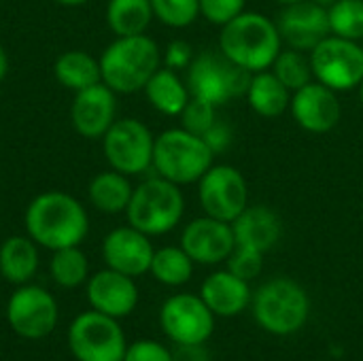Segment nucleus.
<instances>
[{
  "mask_svg": "<svg viewBox=\"0 0 363 361\" xmlns=\"http://www.w3.org/2000/svg\"><path fill=\"white\" fill-rule=\"evenodd\" d=\"M28 236L51 251L79 247L89 230V219L83 204L64 191H45L26 209Z\"/></svg>",
  "mask_w": 363,
  "mask_h": 361,
  "instance_id": "nucleus-1",
  "label": "nucleus"
},
{
  "mask_svg": "<svg viewBox=\"0 0 363 361\" xmlns=\"http://www.w3.org/2000/svg\"><path fill=\"white\" fill-rule=\"evenodd\" d=\"M283 49L277 21L253 11H242L238 17L221 26L219 51L249 72H262L272 66Z\"/></svg>",
  "mask_w": 363,
  "mask_h": 361,
  "instance_id": "nucleus-2",
  "label": "nucleus"
},
{
  "mask_svg": "<svg viewBox=\"0 0 363 361\" xmlns=\"http://www.w3.org/2000/svg\"><path fill=\"white\" fill-rule=\"evenodd\" d=\"M162 53L147 34L117 36L100 55L102 83L115 94H136L160 68Z\"/></svg>",
  "mask_w": 363,
  "mask_h": 361,
  "instance_id": "nucleus-3",
  "label": "nucleus"
},
{
  "mask_svg": "<svg viewBox=\"0 0 363 361\" xmlns=\"http://www.w3.org/2000/svg\"><path fill=\"white\" fill-rule=\"evenodd\" d=\"M253 317L262 330L274 336H289L304 328L311 300L300 283L287 277L264 283L251 300Z\"/></svg>",
  "mask_w": 363,
  "mask_h": 361,
  "instance_id": "nucleus-4",
  "label": "nucleus"
},
{
  "mask_svg": "<svg viewBox=\"0 0 363 361\" xmlns=\"http://www.w3.org/2000/svg\"><path fill=\"white\" fill-rule=\"evenodd\" d=\"M185 213V198L177 183L155 174L134 187L125 209L128 223L147 236H162L174 230Z\"/></svg>",
  "mask_w": 363,
  "mask_h": 361,
  "instance_id": "nucleus-5",
  "label": "nucleus"
},
{
  "mask_svg": "<svg viewBox=\"0 0 363 361\" xmlns=\"http://www.w3.org/2000/svg\"><path fill=\"white\" fill-rule=\"evenodd\" d=\"M215 153L208 149L202 136L187 132L185 128H172L155 138L153 147V170L177 183H198L213 166Z\"/></svg>",
  "mask_w": 363,
  "mask_h": 361,
  "instance_id": "nucleus-6",
  "label": "nucleus"
},
{
  "mask_svg": "<svg viewBox=\"0 0 363 361\" xmlns=\"http://www.w3.org/2000/svg\"><path fill=\"white\" fill-rule=\"evenodd\" d=\"M251 74L253 72L240 68L221 51H202L194 55L185 83L191 98L204 100L219 109L230 100L247 96Z\"/></svg>",
  "mask_w": 363,
  "mask_h": 361,
  "instance_id": "nucleus-7",
  "label": "nucleus"
},
{
  "mask_svg": "<svg viewBox=\"0 0 363 361\" xmlns=\"http://www.w3.org/2000/svg\"><path fill=\"white\" fill-rule=\"evenodd\" d=\"M68 347L77 361H123L128 349L117 319L94 309L74 317L68 330Z\"/></svg>",
  "mask_w": 363,
  "mask_h": 361,
  "instance_id": "nucleus-8",
  "label": "nucleus"
},
{
  "mask_svg": "<svg viewBox=\"0 0 363 361\" xmlns=\"http://www.w3.org/2000/svg\"><path fill=\"white\" fill-rule=\"evenodd\" d=\"M315 81L334 91L357 89L363 81V49L357 40L330 34L311 51Z\"/></svg>",
  "mask_w": 363,
  "mask_h": 361,
  "instance_id": "nucleus-9",
  "label": "nucleus"
},
{
  "mask_svg": "<svg viewBox=\"0 0 363 361\" xmlns=\"http://www.w3.org/2000/svg\"><path fill=\"white\" fill-rule=\"evenodd\" d=\"M102 147L111 168L128 177L143 174L153 166L155 136L140 119H115L102 136Z\"/></svg>",
  "mask_w": 363,
  "mask_h": 361,
  "instance_id": "nucleus-10",
  "label": "nucleus"
},
{
  "mask_svg": "<svg viewBox=\"0 0 363 361\" xmlns=\"http://www.w3.org/2000/svg\"><path fill=\"white\" fill-rule=\"evenodd\" d=\"M198 198L204 215L232 223L249 206V185L238 168L211 166L198 181Z\"/></svg>",
  "mask_w": 363,
  "mask_h": 361,
  "instance_id": "nucleus-11",
  "label": "nucleus"
},
{
  "mask_svg": "<svg viewBox=\"0 0 363 361\" xmlns=\"http://www.w3.org/2000/svg\"><path fill=\"white\" fill-rule=\"evenodd\" d=\"M160 326L174 345H204L215 332V315L200 296L177 294L162 304Z\"/></svg>",
  "mask_w": 363,
  "mask_h": 361,
  "instance_id": "nucleus-12",
  "label": "nucleus"
},
{
  "mask_svg": "<svg viewBox=\"0 0 363 361\" xmlns=\"http://www.w3.org/2000/svg\"><path fill=\"white\" fill-rule=\"evenodd\" d=\"M57 315L55 298L36 285H21L6 304L11 330L26 340L47 338L57 326Z\"/></svg>",
  "mask_w": 363,
  "mask_h": 361,
  "instance_id": "nucleus-13",
  "label": "nucleus"
},
{
  "mask_svg": "<svg viewBox=\"0 0 363 361\" xmlns=\"http://www.w3.org/2000/svg\"><path fill=\"white\" fill-rule=\"evenodd\" d=\"M283 43L298 51H313L323 38L332 34L328 9L315 4L313 0H302L283 6L274 19Z\"/></svg>",
  "mask_w": 363,
  "mask_h": 361,
  "instance_id": "nucleus-14",
  "label": "nucleus"
},
{
  "mask_svg": "<svg viewBox=\"0 0 363 361\" xmlns=\"http://www.w3.org/2000/svg\"><path fill=\"white\" fill-rule=\"evenodd\" d=\"M181 247L194 260V264L215 266L228 262L236 247L232 223L213 219L208 215L198 217L185 226L181 234Z\"/></svg>",
  "mask_w": 363,
  "mask_h": 361,
  "instance_id": "nucleus-15",
  "label": "nucleus"
},
{
  "mask_svg": "<svg viewBox=\"0 0 363 361\" xmlns=\"http://www.w3.org/2000/svg\"><path fill=\"white\" fill-rule=\"evenodd\" d=\"M289 109L296 123L311 134H325L334 130L342 117L338 91L319 81H311L302 89L294 91Z\"/></svg>",
  "mask_w": 363,
  "mask_h": 361,
  "instance_id": "nucleus-16",
  "label": "nucleus"
},
{
  "mask_svg": "<svg viewBox=\"0 0 363 361\" xmlns=\"http://www.w3.org/2000/svg\"><path fill=\"white\" fill-rule=\"evenodd\" d=\"M117 115V98L115 91L106 83H96L74 94L70 119L74 130L83 138H102L108 128L115 123Z\"/></svg>",
  "mask_w": 363,
  "mask_h": 361,
  "instance_id": "nucleus-17",
  "label": "nucleus"
},
{
  "mask_svg": "<svg viewBox=\"0 0 363 361\" xmlns=\"http://www.w3.org/2000/svg\"><path fill=\"white\" fill-rule=\"evenodd\" d=\"M153 253L155 249L149 236L132 226L115 228L106 234L102 243V255L106 266L132 279L149 272Z\"/></svg>",
  "mask_w": 363,
  "mask_h": 361,
  "instance_id": "nucleus-18",
  "label": "nucleus"
},
{
  "mask_svg": "<svg viewBox=\"0 0 363 361\" xmlns=\"http://www.w3.org/2000/svg\"><path fill=\"white\" fill-rule=\"evenodd\" d=\"M87 300L94 311L113 319L128 317L138 304V287L132 277L113 268L96 272L87 283Z\"/></svg>",
  "mask_w": 363,
  "mask_h": 361,
  "instance_id": "nucleus-19",
  "label": "nucleus"
},
{
  "mask_svg": "<svg viewBox=\"0 0 363 361\" xmlns=\"http://www.w3.org/2000/svg\"><path fill=\"white\" fill-rule=\"evenodd\" d=\"M232 230L238 247L255 249L259 253H268L283 236V223L279 215L264 204L247 206L232 221Z\"/></svg>",
  "mask_w": 363,
  "mask_h": 361,
  "instance_id": "nucleus-20",
  "label": "nucleus"
},
{
  "mask_svg": "<svg viewBox=\"0 0 363 361\" xmlns=\"http://www.w3.org/2000/svg\"><path fill=\"white\" fill-rule=\"evenodd\" d=\"M200 298L215 317H236L251 304L253 294L249 281L238 279L230 270H219L204 279Z\"/></svg>",
  "mask_w": 363,
  "mask_h": 361,
  "instance_id": "nucleus-21",
  "label": "nucleus"
},
{
  "mask_svg": "<svg viewBox=\"0 0 363 361\" xmlns=\"http://www.w3.org/2000/svg\"><path fill=\"white\" fill-rule=\"evenodd\" d=\"M143 91L149 104L157 113L168 115V117H179L191 98L187 83L177 74V70L166 68V66L155 70V74L147 81Z\"/></svg>",
  "mask_w": 363,
  "mask_h": 361,
  "instance_id": "nucleus-22",
  "label": "nucleus"
},
{
  "mask_svg": "<svg viewBox=\"0 0 363 361\" xmlns=\"http://www.w3.org/2000/svg\"><path fill=\"white\" fill-rule=\"evenodd\" d=\"M249 106L266 119L283 115L291 104V91L279 81V77L268 68L251 74V83L247 89Z\"/></svg>",
  "mask_w": 363,
  "mask_h": 361,
  "instance_id": "nucleus-23",
  "label": "nucleus"
},
{
  "mask_svg": "<svg viewBox=\"0 0 363 361\" xmlns=\"http://www.w3.org/2000/svg\"><path fill=\"white\" fill-rule=\"evenodd\" d=\"M38 270L36 243L30 236H9L0 245V274L13 283H28Z\"/></svg>",
  "mask_w": 363,
  "mask_h": 361,
  "instance_id": "nucleus-24",
  "label": "nucleus"
},
{
  "mask_svg": "<svg viewBox=\"0 0 363 361\" xmlns=\"http://www.w3.org/2000/svg\"><path fill=\"white\" fill-rule=\"evenodd\" d=\"M53 72H55L57 83L66 89H72L74 94L102 81L100 60H96L91 53L81 51V49L64 51L55 60Z\"/></svg>",
  "mask_w": 363,
  "mask_h": 361,
  "instance_id": "nucleus-25",
  "label": "nucleus"
},
{
  "mask_svg": "<svg viewBox=\"0 0 363 361\" xmlns=\"http://www.w3.org/2000/svg\"><path fill=\"white\" fill-rule=\"evenodd\" d=\"M89 202L106 213V215H117V213H125L134 187L128 179V174L117 172V170H108V172H100L91 179L89 183Z\"/></svg>",
  "mask_w": 363,
  "mask_h": 361,
  "instance_id": "nucleus-26",
  "label": "nucleus"
},
{
  "mask_svg": "<svg viewBox=\"0 0 363 361\" xmlns=\"http://www.w3.org/2000/svg\"><path fill=\"white\" fill-rule=\"evenodd\" d=\"M153 19L151 0H108L106 23L117 36L145 34Z\"/></svg>",
  "mask_w": 363,
  "mask_h": 361,
  "instance_id": "nucleus-27",
  "label": "nucleus"
},
{
  "mask_svg": "<svg viewBox=\"0 0 363 361\" xmlns=\"http://www.w3.org/2000/svg\"><path fill=\"white\" fill-rule=\"evenodd\" d=\"M149 272L162 285L181 287L194 274V260L183 251V247H162L153 253Z\"/></svg>",
  "mask_w": 363,
  "mask_h": 361,
  "instance_id": "nucleus-28",
  "label": "nucleus"
},
{
  "mask_svg": "<svg viewBox=\"0 0 363 361\" xmlns=\"http://www.w3.org/2000/svg\"><path fill=\"white\" fill-rule=\"evenodd\" d=\"M270 70L279 77V81L291 94L302 89L311 81H315L311 55H304V51H298V49H291V47L289 49H281V53L272 62Z\"/></svg>",
  "mask_w": 363,
  "mask_h": 361,
  "instance_id": "nucleus-29",
  "label": "nucleus"
},
{
  "mask_svg": "<svg viewBox=\"0 0 363 361\" xmlns=\"http://www.w3.org/2000/svg\"><path fill=\"white\" fill-rule=\"evenodd\" d=\"M49 270H51L53 281L60 287L74 289V287L85 283L87 272H89V264H87L85 253L79 247H66V249L53 251Z\"/></svg>",
  "mask_w": 363,
  "mask_h": 361,
  "instance_id": "nucleus-30",
  "label": "nucleus"
},
{
  "mask_svg": "<svg viewBox=\"0 0 363 361\" xmlns=\"http://www.w3.org/2000/svg\"><path fill=\"white\" fill-rule=\"evenodd\" d=\"M330 30L347 40L363 38V0H336L330 9Z\"/></svg>",
  "mask_w": 363,
  "mask_h": 361,
  "instance_id": "nucleus-31",
  "label": "nucleus"
},
{
  "mask_svg": "<svg viewBox=\"0 0 363 361\" xmlns=\"http://www.w3.org/2000/svg\"><path fill=\"white\" fill-rule=\"evenodd\" d=\"M153 17L168 28H187L200 15V0H151Z\"/></svg>",
  "mask_w": 363,
  "mask_h": 361,
  "instance_id": "nucleus-32",
  "label": "nucleus"
},
{
  "mask_svg": "<svg viewBox=\"0 0 363 361\" xmlns=\"http://www.w3.org/2000/svg\"><path fill=\"white\" fill-rule=\"evenodd\" d=\"M179 117H181V128H185L191 134L202 136L217 121L219 115H217V106H213L204 100H198V98H189L187 106L183 109V113Z\"/></svg>",
  "mask_w": 363,
  "mask_h": 361,
  "instance_id": "nucleus-33",
  "label": "nucleus"
},
{
  "mask_svg": "<svg viewBox=\"0 0 363 361\" xmlns=\"http://www.w3.org/2000/svg\"><path fill=\"white\" fill-rule=\"evenodd\" d=\"M262 266H264V253H259L255 249L236 245L228 257V270L242 281H253L255 277H259Z\"/></svg>",
  "mask_w": 363,
  "mask_h": 361,
  "instance_id": "nucleus-34",
  "label": "nucleus"
},
{
  "mask_svg": "<svg viewBox=\"0 0 363 361\" xmlns=\"http://www.w3.org/2000/svg\"><path fill=\"white\" fill-rule=\"evenodd\" d=\"M247 0H200V15L215 26H225L245 11Z\"/></svg>",
  "mask_w": 363,
  "mask_h": 361,
  "instance_id": "nucleus-35",
  "label": "nucleus"
},
{
  "mask_svg": "<svg viewBox=\"0 0 363 361\" xmlns=\"http://www.w3.org/2000/svg\"><path fill=\"white\" fill-rule=\"evenodd\" d=\"M123 361H172V351L155 340H138L125 349Z\"/></svg>",
  "mask_w": 363,
  "mask_h": 361,
  "instance_id": "nucleus-36",
  "label": "nucleus"
},
{
  "mask_svg": "<svg viewBox=\"0 0 363 361\" xmlns=\"http://www.w3.org/2000/svg\"><path fill=\"white\" fill-rule=\"evenodd\" d=\"M202 138L208 145V149L215 155H219V153H223V151H228L232 147V143H234V128L225 119L217 117V121L202 134Z\"/></svg>",
  "mask_w": 363,
  "mask_h": 361,
  "instance_id": "nucleus-37",
  "label": "nucleus"
},
{
  "mask_svg": "<svg viewBox=\"0 0 363 361\" xmlns=\"http://www.w3.org/2000/svg\"><path fill=\"white\" fill-rule=\"evenodd\" d=\"M194 60V49L187 40H172L164 51V64L172 70H187Z\"/></svg>",
  "mask_w": 363,
  "mask_h": 361,
  "instance_id": "nucleus-38",
  "label": "nucleus"
},
{
  "mask_svg": "<svg viewBox=\"0 0 363 361\" xmlns=\"http://www.w3.org/2000/svg\"><path fill=\"white\" fill-rule=\"evenodd\" d=\"M172 361H213L204 345H177Z\"/></svg>",
  "mask_w": 363,
  "mask_h": 361,
  "instance_id": "nucleus-39",
  "label": "nucleus"
},
{
  "mask_svg": "<svg viewBox=\"0 0 363 361\" xmlns=\"http://www.w3.org/2000/svg\"><path fill=\"white\" fill-rule=\"evenodd\" d=\"M6 72H9V57H6L4 49L0 47V81L6 77Z\"/></svg>",
  "mask_w": 363,
  "mask_h": 361,
  "instance_id": "nucleus-40",
  "label": "nucleus"
},
{
  "mask_svg": "<svg viewBox=\"0 0 363 361\" xmlns=\"http://www.w3.org/2000/svg\"><path fill=\"white\" fill-rule=\"evenodd\" d=\"M53 2L64 4V6H81V4H85L87 0H53Z\"/></svg>",
  "mask_w": 363,
  "mask_h": 361,
  "instance_id": "nucleus-41",
  "label": "nucleus"
},
{
  "mask_svg": "<svg viewBox=\"0 0 363 361\" xmlns=\"http://www.w3.org/2000/svg\"><path fill=\"white\" fill-rule=\"evenodd\" d=\"M315 4H319V6H323V9H330L336 0H313Z\"/></svg>",
  "mask_w": 363,
  "mask_h": 361,
  "instance_id": "nucleus-42",
  "label": "nucleus"
},
{
  "mask_svg": "<svg viewBox=\"0 0 363 361\" xmlns=\"http://www.w3.org/2000/svg\"><path fill=\"white\" fill-rule=\"evenodd\" d=\"M274 2H279L281 6H287V4H296V2H302V0H274Z\"/></svg>",
  "mask_w": 363,
  "mask_h": 361,
  "instance_id": "nucleus-43",
  "label": "nucleus"
},
{
  "mask_svg": "<svg viewBox=\"0 0 363 361\" xmlns=\"http://www.w3.org/2000/svg\"><path fill=\"white\" fill-rule=\"evenodd\" d=\"M357 91H359V102H362V106H363V81H362V83H359Z\"/></svg>",
  "mask_w": 363,
  "mask_h": 361,
  "instance_id": "nucleus-44",
  "label": "nucleus"
},
{
  "mask_svg": "<svg viewBox=\"0 0 363 361\" xmlns=\"http://www.w3.org/2000/svg\"><path fill=\"white\" fill-rule=\"evenodd\" d=\"M359 45H362V49H363V38H362V40H359Z\"/></svg>",
  "mask_w": 363,
  "mask_h": 361,
  "instance_id": "nucleus-45",
  "label": "nucleus"
}]
</instances>
